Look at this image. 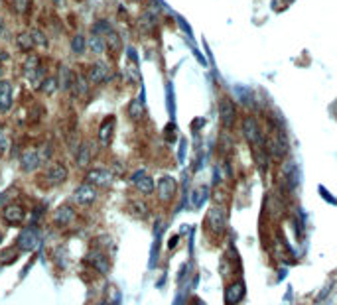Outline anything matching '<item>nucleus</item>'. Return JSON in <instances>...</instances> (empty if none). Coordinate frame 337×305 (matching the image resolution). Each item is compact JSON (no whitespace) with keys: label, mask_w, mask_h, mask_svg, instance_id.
<instances>
[{"label":"nucleus","mask_w":337,"mask_h":305,"mask_svg":"<svg viewBox=\"0 0 337 305\" xmlns=\"http://www.w3.org/2000/svg\"><path fill=\"white\" fill-rule=\"evenodd\" d=\"M24 77H26V81L34 87V89H40V85H42V81L48 77L46 75V67L42 65V59L34 55V53H30L28 57H26V61H24Z\"/></svg>","instance_id":"1"},{"label":"nucleus","mask_w":337,"mask_h":305,"mask_svg":"<svg viewBox=\"0 0 337 305\" xmlns=\"http://www.w3.org/2000/svg\"><path fill=\"white\" fill-rule=\"evenodd\" d=\"M40 242V233L36 227H28L20 233V237L16 238V248L22 252H32Z\"/></svg>","instance_id":"2"},{"label":"nucleus","mask_w":337,"mask_h":305,"mask_svg":"<svg viewBox=\"0 0 337 305\" xmlns=\"http://www.w3.org/2000/svg\"><path fill=\"white\" fill-rule=\"evenodd\" d=\"M242 132H244V138H246L254 148H262V146H264V140H262V134H260L258 122H256L252 116L244 118V122H242Z\"/></svg>","instance_id":"3"},{"label":"nucleus","mask_w":337,"mask_h":305,"mask_svg":"<svg viewBox=\"0 0 337 305\" xmlns=\"http://www.w3.org/2000/svg\"><path fill=\"white\" fill-rule=\"evenodd\" d=\"M207 225L215 235H221L225 231V227H227V213L221 207H213L207 213Z\"/></svg>","instance_id":"4"},{"label":"nucleus","mask_w":337,"mask_h":305,"mask_svg":"<svg viewBox=\"0 0 337 305\" xmlns=\"http://www.w3.org/2000/svg\"><path fill=\"white\" fill-rule=\"evenodd\" d=\"M73 199H75V203H77V205L89 207V205L97 199V187L85 181L83 185H79V187L75 189V193H73Z\"/></svg>","instance_id":"5"},{"label":"nucleus","mask_w":337,"mask_h":305,"mask_svg":"<svg viewBox=\"0 0 337 305\" xmlns=\"http://www.w3.org/2000/svg\"><path fill=\"white\" fill-rule=\"evenodd\" d=\"M42 164H44V162H42V158H40V150H38V148H26V150L22 152V156H20V166H22V170L26 171V173L36 171Z\"/></svg>","instance_id":"6"},{"label":"nucleus","mask_w":337,"mask_h":305,"mask_svg":"<svg viewBox=\"0 0 337 305\" xmlns=\"http://www.w3.org/2000/svg\"><path fill=\"white\" fill-rule=\"evenodd\" d=\"M156 191H158V197H160V201L162 203H168L174 199V195H176V191H178V183H176V179L174 177H162L160 181H158V185H156Z\"/></svg>","instance_id":"7"},{"label":"nucleus","mask_w":337,"mask_h":305,"mask_svg":"<svg viewBox=\"0 0 337 305\" xmlns=\"http://www.w3.org/2000/svg\"><path fill=\"white\" fill-rule=\"evenodd\" d=\"M68 173L69 171L64 164H52L44 173V179L48 185H62L68 179Z\"/></svg>","instance_id":"8"},{"label":"nucleus","mask_w":337,"mask_h":305,"mask_svg":"<svg viewBox=\"0 0 337 305\" xmlns=\"http://www.w3.org/2000/svg\"><path fill=\"white\" fill-rule=\"evenodd\" d=\"M85 262L89 266H93L99 274H108V270H110L108 258L104 256V252H101V250H89L87 256H85Z\"/></svg>","instance_id":"9"},{"label":"nucleus","mask_w":337,"mask_h":305,"mask_svg":"<svg viewBox=\"0 0 337 305\" xmlns=\"http://www.w3.org/2000/svg\"><path fill=\"white\" fill-rule=\"evenodd\" d=\"M108 79V67L102 61H95L87 69V81L89 85H101Z\"/></svg>","instance_id":"10"},{"label":"nucleus","mask_w":337,"mask_h":305,"mask_svg":"<svg viewBox=\"0 0 337 305\" xmlns=\"http://www.w3.org/2000/svg\"><path fill=\"white\" fill-rule=\"evenodd\" d=\"M24 217H26V213H24V207L20 203H8L2 211V219L8 225H16L18 227V225H22Z\"/></svg>","instance_id":"11"},{"label":"nucleus","mask_w":337,"mask_h":305,"mask_svg":"<svg viewBox=\"0 0 337 305\" xmlns=\"http://www.w3.org/2000/svg\"><path fill=\"white\" fill-rule=\"evenodd\" d=\"M85 181L91 183V185H95V187H106L112 181V173L108 170H102V168H95V170L87 171Z\"/></svg>","instance_id":"12"},{"label":"nucleus","mask_w":337,"mask_h":305,"mask_svg":"<svg viewBox=\"0 0 337 305\" xmlns=\"http://www.w3.org/2000/svg\"><path fill=\"white\" fill-rule=\"evenodd\" d=\"M268 150L274 158H284V156L288 154V140H286L284 132H276V134L270 138Z\"/></svg>","instance_id":"13"},{"label":"nucleus","mask_w":337,"mask_h":305,"mask_svg":"<svg viewBox=\"0 0 337 305\" xmlns=\"http://www.w3.org/2000/svg\"><path fill=\"white\" fill-rule=\"evenodd\" d=\"M75 209L71 207V205H62V207H58L56 209V213H54V223L58 225V227H68L71 225L73 221H75Z\"/></svg>","instance_id":"14"},{"label":"nucleus","mask_w":337,"mask_h":305,"mask_svg":"<svg viewBox=\"0 0 337 305\" xmlns=\"http://www.w3.org/2000/svg\"><path fill=\"white\" fill-rule=\"evenodd\" d=\"M132 183L136 185V189H138L140 193H144V195H150V193L154 191V181H152V177L142 170L136 171L134 175H132Z\"/></svg>","instance_id":"15"},{"label":"nucleus","mask_w":337,"mask_h":305,"mask_svg":"<svg viewBox=\"0 0 337 305\" xmlns=\"http://www.w3.org/2000/svg\"><path fill=\"white\" fill-rule=\"evenodd\" d=\"M12 108V85L10 81L0 79V112H8Z\"/></svg>","instance_id":"16"},{"label":"nucleus","mask_w":337,"mask_h":305,"mask_svg":"<svg viewBox=\"0 0 337 305\" xmlns=\"http://www.w3.org/2000/svg\"><path fill=\"white\" fill-rule=\"evenodd\" d=\"M114 124H116L114 116H108V118H104L101 122V128H99V142H101V146H108L110 144L112 134H114Z\"/></svg>","instance_id":"17"},{"label":"nucleus","mask_w":337,"mask_h":305,"mask_svg":"<svg viewBox=\"0 0 337 305\" xmlns=\"http://www.w3.org/2000/svg\"><path fill=\"white\" fill-rule=\"evenodd\" d=\"M244 296V284L242 282H236L233 286H229L225 290V304L227 305H236Z\"/></svg>","instance_id":"18"},{"label":"nucleus","mask_w":337,"mask_h":305,"mask_svg":"<svg viewBox=\"0 0 337 305\" xmlns=\"http://www.w3.org/2000/svg\"><path fill=\"white\" fill-rule=\"evenodd\" d=\"M219 114H221V120H223L225 126H231V124L235 122V106H233V102L229 101V99H223V101H221V104H219Z\"/></svg>","instance_id":"19"},{"label":"nucleus","mask_w":337,"mask_h":305,"mask_svg":"<svg viewBox=\"0 0 337 305\" xmlns=\"http://www.w3.org/2000/svg\"><path fill=\"white\" fill-rule=\"evenodd\" d=\"M75 162H77V166L83 168V170L91 164V148H89L87 142H83V144L77 148V152H75Z\"/></svg>","instance_id":"20"},{"label":"nucleus","mask_w":337,"mask_h":305,"mask_svg":"<svg viewBox=\"0 0 337 305\" xmlns=\"http://www.w3.org/2000/svg\"><path fill=\"white\" fill-rule=\"evenodd\" d=\"M58 81H60V89L71 91L73 81H75V73H73L68 65H62V67H60V77H58Z\"/></svg>","instance_id":"21"},{"label":"nucleus","mask_w":337,"mask_h":305,"mask_svg":"<svg viewBox=\"0 0 337 305\" xmlns=\"http://www.w3.org/2000/svg\"><path fill=\"white\" fill-rule=\"evenodd\" d=\"M16 45L22 49V51H26V53H30L32 51V47H34V39H32V34L30 32H22V34H18L16 37Z\"/></svg>","instance_id":"22"},{"label":"nucleus","mask_w":337,"mask_h":305,"mask_svg":"<svg viewBox=\"0 0 337 305\" xmlns=\"http://www.w3.org/2000/svg\"><path fill=\"white\" fill-rule=\"evenodd\" d=\"M58 89H60V81H58V77H46V79L42 81V85H40V91H42V93H46V95H54Z\"/></svg>","instance_id":"23"},{"label":"nucleus","mask_w":337,"mask_h":305,"mask_svg":"<svg viewBox=\"0 0 337 305\" xmlns=\"http://www.w3.org/2000/svg\"><path fill=\"white\" fill-rule=\"evenodd\" d=\"M85 49H87V41H85V37L81 34L73 35L71 37V51L75 53V55H83L85 53Z\"/></svg>","instance_id":"24"},{"label":"nucleus","mask_w":337,"mask_h":305,"mask_svg":"<svg viewBox=\"0 0 337 305\" xmlns=\"http://www.w3.org/2000/svg\"><path fill=\"white\" fill-rule=\"evenodd\" d=\"M87 45H89V47H91V51H93V53H97V55H101L102 51H104V47H106L104 39H102L101 35H95V34L89 37Z\"/></svg>","instance_id":"25"},{"label":"nucleus","mask_w":337,"mask_h":305,"mask_svg":"<svg viewBox=\"0 0 337 305\" xmlns=\"http://www.w3.org/2000/svg\"><path fill=\"white\" fill-rule=\"evenodd\" d=\"M128 114H130V118H132V120L142 118V114H144V104H142L140 99H134V101L130 102V106H128Z\"/></svg>","instance_id":"26"},{"label":"nucleus","mask_w":337,"mask_h":305,"mask_svg":"<svg viewBox=\"0 0 337 305\" xmlns=\"http://www.w3.org/2000/svg\"><path fill=\"white\" fill-rule=\"evenodd\" d=\"M30 34H32V39H34V43L38 47H48V35L44 34L40 28H32Z\"/></svg>","instance_id":"27"},{"label":"nucleus","mask_w":337,"mask_h":305,"mask_svg":"<svg viewBox=\"0 0 337 305\" xmlns=\"http://www.w3.org/2000/svg\"><path fill=\"white\" fill-rule=\"evenodd\" d=\"M205 199H207V187L196 189L194 195H192V203L196 205V207H202V205L205 203Z\"/></svg>","instance_id":"28"},{"label":"nucleus","mask_w":337,"mask_h":305,"mask_svg":"<svg viewBox=\"0 0 337 305\" xmlns=\"http://www.w3.org/2000/svg\"><path fill=\"white\" fill-rule=\"evenodd\" d=\"M104 43H106V47H108L110 51H118V47H120V39H118V35L114 34V32H108V34H106Z\"/></svg>","instance_id":"29"},{"label":"nucleus","mask_w":337,"mask_h":305,"mask_svg":"<svg viewBox=\"0 0 337 305\" xmlns=\"http://www.w3.org/2000/svg\"><path fill=\"white\" fill-rule=\"evenodd\" d=\"M108 32H112V28H110V24H108L106 20H99V22L93 26V34L95 35H106Z\"/></svg>","instance_id":"30"},{"label":"nucleus","mask_w":337,"mask_h":305,"mask_svg":"<svg viewBox=\"0 0 337 305\" xmlns=\"http://www.w3.org/2000/svg\"><path fill=\"white\" fill-rule=\"evenodd\" d=\"M30 6V0H12V10L18 14H24Z\"/></svg>","instance_id":"31"},{"label":"nucleus","mask_w":337,"mask_h":305,"mask_svg":"<svg viewBox=\"0 0 337 305\" xmlns=\"http://www.w3.org/2000/svg\"><path fill=\"white\" fill-rule=\"evenodd\" d=\"M6 254L0 258V264H8V262H14L16 258H18V254H16V250L14 248H8V250H4Z\"/></svg>","instance_id":"32"},{"label":"nucleus","mask_w":337,"mask_h":305,"mask_svg":"<svg viewBox=\"0 0 337 305\" xmlns=\"http://www.w3.org/2000/svg\"><path fill=\"white\" fill-rule=\"evenodd\" d=\"M320 195H324V197H326L330 203H336V199H334V197H332V195L326 191V187H320Z\"/></svg>","instance_id":"33"},{"label":"nucleus","mask_w":337,"mask_h":305,"mask_svg":"<svg viewBox=\"0 0 337 305\" xmlns=\"http://www.w3.org/2000/svg\"><path fill=\"white\" fill-rule=\"evenodd\" d=\"M8 148V140H6V136H4V132H0V150L4 152Z\"/></svg>","instance_id":"34"},{"label":"nucleus","mask_w":337,"mask_h":305,"mask_svg":"<svg viewBox=\"0 0 337 305\" xmlns=\"http://www.w3.org/2000/svg\"><path fill=\"white\" fill-rule=\"evenodd\" d=\"M186 160V140H182V148H180V162Z\"/></svg>","instance_id":"35"},{"label":"nucleus","mask_w":337,"mask_h":305,"mask_svg":"<svg viewBox=\"0 0 337 305\" xmlns=\"http://www.w3.org/2000/svg\"><path fill=\"white\" fill-rule=\"evenodd\" d=\"M6 34V22H4V18L0 16V37H4Z\"/></svg>","instance_id":"36"},{"label":"nucleus","mask_w":337,"mask_h":305,"mask_svg":"<svg viewBox=\"0 0 337 305\" xmlns=\"http://www.w3.org/2000/svg\"><path fill=\"white\" fill-rule=\"evenodd\" d=\"M6 59H8V53H6V51H2V49H0V65H2V63H4V61H6Z\"/></svg>","instance_id":"37"},{"label":"nucleus","mask_w":337,"mask_h":305,"mask_svg":"<svg viewBox=\"0 0 337 305\" xmlns=\"http://www.w3.org/2000/svg\"><path fill=\"white\" fill-rule=\"evenodd\" d=\"M192 305H205L202 302V300H200V298H196V300H194V302H192Z\"/></svg>","instance_id":"38"},{"label":"nucleus","mask_w":337,"mask_h":305,"mask_svg":"<svg viewBox=\"0 0 337 305\" xmlns=\"http://www.w3.org/2000/svg\"><path fill=\"white\" fill-rule=\"evenodd\" d=\"M2 75H4V67H2V65H0V77H2Z\"/></svg>","instance_id":"39"},{"label":"nucleus","mask_w":337,"mask_h":305,"mask_svg":"<svg viewBox=\"0 0 337 305\" xmlns=\"http://www.w3.org/2000/svg\"><path fill=\"white\" fill-rule=\"evenodd\" d=\"M0 242H2V231H0Z\"/></svg>","instance_id":"40"},{"label":"nucleus","mask_w":337,"mask_h":305,"mask_svg":"<svg viewBox=\"0 0 337 305\" xmlns=\"http://www.w3.org/2000/svg\"><path fill=\"white\" fill-rule=\"evenodd\" d=\"M95 305H104V304H95Z\"/></svg>","instance_id":"41"},{"label":"nucleus","mask_w":337,"mask_h":305,"mask_svg":"<svg viewBox=\"0 0 337 305\" xmlns=\"http://www.w3.org/2000/svg\"><path fill=\"white\" fill-rule=\"evenodd\" d=\"M132 2H138V0H132Z\"/></svg>","instance_id":"42"}]
</instances>
